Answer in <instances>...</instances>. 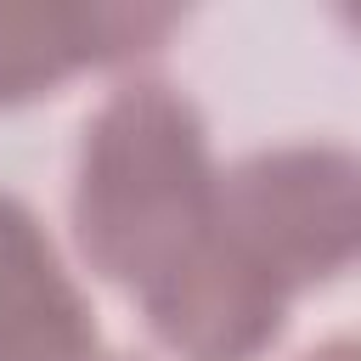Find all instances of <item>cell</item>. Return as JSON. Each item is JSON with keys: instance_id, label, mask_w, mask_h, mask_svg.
Instances as JSON below:
<instances>
[{"instance_id": "obj_1", "label": "cell", "mask_w": 361, "mask_h": 361, "mask_svg": "<svg viewBox=\"0 0 361 361\" xmlns=\"http://www.w3.org/2000/svg\"><path fill=\"white\" fill-rule=\"evenodd\" d=\"M214 220L220 169L197 107L164 79L113 90L85 124L73 175V231L85 259L141 299L214 231Z\"/></svg>"}, {"instance_id": "obj_2", "label": "cell", "mask_w": 361, "mask_h": 361, "mask_svg": "<svg viewBox=\"0 0 361 361\" xmlns=\"http://www.w3.org/2000/svg\"><path fill=\"white\" fill-rule=\"evenodd\" d=\"M220 231L282 288L361 259V152L333 141L265 147L220 175Z\"/></svg>"}, {"instance_id": "obj_3", "label": "cell", "mask_w": 361, "mask_h": 361, "mask_svg": "<svg viewBox=\"0 0 361 361\" xmlns=\"http://www.w3.org/2000/svg\"><path fill=\"white\" fill-rule=\"evenodd\" d=\"M288 299L293 288H282L214 220V231L141 293V310L152 338L180 361H254L276 344Z\"/></svg>"}, {"instance_id": "obj_4", "label": "cell", "mask_w": 361, "mask_h": 361, "mask_svg": "<svg viewBox=\"0 0 361 361\" xmlns=\"http://www.w3.org/2000/svg\"><path fill=\"white\" fill-rule=\"evenodd\" d=\"M175 11L158 6H73V0H0V107L28 102L96 62L152 51Z\"/></svg>"}, {"instance_id": "obj_5", "label": "cell", "mask_w": 361, "mask_h": 361, "mask_svg": "<svg viewBox=\"0 0 361 361\" xmlns=\"http://www.w3.org/2000/svg\"><path fill=\"white\" fill-rule=\"evenodd\" d=\"M0 361H102L85 293L45 226L0 192Z\"/></svg>"}, {"instance_id": "obj_6", "label": "cell", "mask_w": 361, "mask_h": 361, "mask_svg": "<svg viewBox=\"0 0 361 361\" xmlns=\"http://www.w3.org/2000/svg\"><path fill=\"white\" fill-rule=\"evenodd\" d=\"M305 361H361V338H333V344L310 350Z\"/></svg>"}, {"instance_id": "obj_7", "label": "cell", "mask_w": 361, "mask_h": 361, "mask_svg": "<svg viewBox=\"0 0 361 361\" xmlns=\"http://www.w3.org/2000/svg\"><path fill=\"white\" fill-rule=\"evenodd\" d=\"M355 23H361V11H355Z\"/></svg>"}]
</instances>
